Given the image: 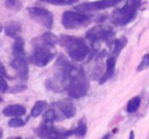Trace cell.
Returning a JSON list of instances; mask_svg holds the SVG:
<instances>
[{"mask_svg":"<svg viewBox=\"0 0 149 139\" xmlns=\"http://www.w3.org/2000/svg\"><path fill=\"white\" fill-rule=\"evenodd\" d=\"M52 79L60 84L68 95L74 99L84 97L89 90V81L84 70L81 66L70 64L62 54L56 59L55 74Z\"/></svg>","mask_w":149,"mask_h":139,"instance_id":"6da1fadb","label":"cell"},{"mask_svg":"<svg viewBox=\"0 0 149 139\" xmlns=\"http://www.w3.org/2000/svg\"><path fill=\"white\" fill-rule=\"evenodd\" d=\"M59 44L62 48L65 49L68 56L74 61H82L91 53L90 47L82 38L60 35Z\"/></svg>","mask_w":149,"mask_h":139,"instance_id":"7a4b0ae2","label":"cell"},{"mask_svg":"<svg viewBox=\"0 0 149 139\" xmlns=\"http://www.w3.org/2000/svg\"><path fill=\"white\" fill-rule=\"evenodd\" d=\"M34 51L30 56V62L36 66H45L55 57L54 46L44 42L40 37L32 40Z\"/></svg>","mask_w":149,"mask_h":139,"instance_id":"3957f363","label":"cell"},{"mask_svg":"<svg viewBox=\"0 0 149 139\" xmlns=\"http://www.w3.org/2000/svg\"><path fill=\"white\" fill-rule=\"evenodd\" d=\"M141 0H128L127 3L120 9L113 11L111 15V23L114 26H126L135 20L141 6Z\"/></svg>","mask_w":149,"mask_h":139,"instance_id":"277c9868","label":"cell"},{"mask_svg":"<svg viewBox=\"0 0 149 139\" xmlns=\"http://www.w3.org/2000/svg\"><path fill=\"white\" fill-rule=\"evenodd\" d=\"M86 38L90 41L92 46V51L98 52L99 49V41H104L108 46H112L114 39V31L110 27L104 26H96L87 31Z\"/></svg>","mask_w":149,"mask_h":139,"instance_id":"5b68a950","label":"cell"},{"mask_svg":"<svg viewBox=\"0 0 149 139\" xmlns=\"http://www.w3.org/2000/svg\"><path fill=\"white\" fill-rule=\"evenodd\" d=\"M91 23V17L86 13L77 11H64L61 17V24L66 30H76L85 28Z\"/></svg>","mask_w":149,"mask_h":139,"instance_id":"8992f818","label":"cell"},{"mask_svg":"<svg viewBox=\"0 0 149 139\" xmlns=\"http://www.w3.org/2000/svg\"><path fill=\"white\" fill-rule=\"evenodd\" d=\"M35 134L40 138H66L68 136L74 135V130L59 131L53 127V123L43 122L38 128H36Z\"/></svg>","mask_w":149,"mask_h":139,"instance_id":"52a82bcc","label":"cell"},{"mask_svg":"<svg viewBox=\"0 0 149 139\" xmlns=\"http://www.w3.org/2000/svg\"><path fill=\"white\" fill-rule=\"evenodd\" d=\"M28 13L34 22L47 28L48 30L53 27V15L47 9L43 7L32 6L28 7Z\"/></svg>","mask_w":149,"mask_h":139,"instance_id":"ba28073f","label":"cell"},{"mask_svg":"<svg viewBox=\"0 0 149 139\" xmlns=\"http://www.w3.org/2000/svg\"><path fill=\"white\" fill-rule=\"evenodd\" d=\"M118 3V0H99L94 2H86L74 6V9L80 13H89V11H98L109 8Z\"/></svg>","mask_w":149,"mask_h":139,"instance_id":"9c48e42d","label":"cell"},{"mask_svg":"<svg viewBox=\"0 0 149 139\" xmlns=\"http://www.w3.org/2000/svg\"><path fill=\"white\" fill-rule=\"evenodd\" d=\"M13 61L10 62V66L15 68L17 73L19 79L23 81H27L29 78V66L25 59V55L23 56H13Z\"/></svg>","mask_w":149,"mask_h":139,"instance_id":"30bf717a","label":"cell"},{"mask_svg":"<svg viewBox=\"0 0 149 139\" xmlns=\"http://www.w3.org/2000/svg\"><path fill=\"white\" fill-rule=\"evenodd\" d=\"M55 105L58 108V110L61 112L62 117L64 119H70L77 114L76 105L70 100H60L57 103H55Z\"/></svg>","mask_w":149,"mask_h":139,"instance_id":"8fae6325","label":"cell"},{"mask_svg":"<svg viewBox=\"0 0 149 139\" xmlns=\"http://www.w3.org/2000/svg\"><path fill=\"white\" fill-rule=\"evenodd\" d=\"M5 34L6 36L13 39H17V38L21 37L22 31H23V27H22V24L19 22L15 21H9L5 24L4 26Z\"/></svg>","mask_w":149,"mask_h":139,"instance_id":"7c38bea8","label":"cell"},{"mask_svg":"<svg viewBox=\"0 0 149 139\" xmlns=\"http://www.w3.org/2000/svg\"><path fill=\"white\" fill-rule=\"evenodd\" d=\"M116 56H111V57H108L106 60V68L104 74L101 76V78L99 79V84L102 85L105 82H107L112 76L114 75V70H116Z\"/></svg>","mask_w":149,"mask_h":139,"instance_id":"4fadbf2b","label":"cell"},{"mask_svg":"<svg viewBox=\"0 0 149 139\" xmlns=\"http://www.w3.org/2000/svg\"><path fill=\"white\" fill-rule=\"evenodd\" d=\"M2 114L5 117H22L26 114V108L21 104H9L5 106Z\"/></svg>","mask_w":149,"mask_h":139,"instance_id":"5bb4252c","label":"cell"},{"mask_svg":"<svg viewBox=\"0 0 149 139\" xmlns=\"http://www.w3.org/2000/svg\"><path fill=\"white\" fill-rule=\"evenodd\" d=\"M13 56H23L25 55V41L22 37L15 39L13 45Z\"/></svg>","mask_w":149,"mask_h":139,"instance_id":"9a60e30c","label":"cell"},{"mask_svg":"<svg viewBox=\"0 0 149 139\" xmlns=\"http://www.w3.org/2000/svg\"><path fill=\"white\" fill-rule=\"evenodd\" d=\"M127 43H128V39H127V37H125V36L114 40L113 44H112V52H113V55L118 56V54L120 53V51L126 47Z\"/></svg>","mask_w":149,"mask_h":139,"instance_id":"2e32d148","label":"cell"},{"mask_svg":"<svg viewBox=\"0 0 149 139\" xmlns=\"http://www.w3.org/2000/svg\"><path fill=\"white\" fill-rule=\"evenodd\" d=\"M46 108H47V102H46L45 100H38V101L34 104L33 108H32L31 116L33 117V118H37V117H39L40 115L44 112V110H45Z\"/></svg>","mask_w":149,"mask_h":139,"instance_id":"e0dca14e","label":"cell"},{"mask_svg":"<svg viewBox=\"0 0 149 139\" xmlns=\"http://www.w3.org/2000/svg\"><path fill=\"white\" fill-rule=\"evenodd\" d=\"M141 104V99L139 96H135L132 99H130V101L127 104V112H130V114H134L137 110H139Z\"/></svg>","mask_w":149,"mask_h":139,"instance_id":"ac0fdd59","label":"cell"},{"mask_svg":"<svg viewBox=\"0 0 149 139\" xmlns=\"http://www.w3.org/2000/svg\"><path fill=\"white\" fill-rule=\"evenodd\" d=\"M74 135L79 138H83L84 136L87 133V124H86V120L85 119H82L79 122V125L76 129H74Z\"/></svg>","mask_w":149,"mask_h":139,"instance_id":"d6986e66","label":"cell"},{"mask_svg":"<svg viewBox=\"0 0 149 139\" xmlns=\"http://www.w3.org/2000/svg\"><path fill=\"white\" fill-rule=\"evenodd\" d=\"M4 5L7 9L11 11H19L23 7V4L19 0H5Z\"/></svg>","mask_w":149,"mask_h":139,"instance_id":"ffe728a7","label":"cell"},{"mask_svg":"<svg viewBox=\"0 0 149 139\" xmlns=\"http://www.w3.org/2000/svg\"><path fill=\"white\" fill-rule=\"evenodd\" d=\"M40 1L49 3L52 5H70L77 3L79 0H40Z\"/></svg>","mask_w":149,"mask_h":139,"instance_id":"44dd1931","label":"cell"},{"mask_svg":"<svg viewBox=\"0 0 149 139\" xmlns=\"http://www.w3.org/2000/svg\"><path fill=\"white\" fill-rule=\"evenodd\" d=\"M56 112L55 110L53 108H50V110H47L46 112L44 114V117H43V122H46V123H53L54 121L56 120Z\"/></svg>","mask_w":149,"mask_h":139,"instance_id":"7402d4cb","label":"cell"},{"mask_svg":"<svg viewBox=\"0 0 149 139\" xmlns=\"http://www.w3.org/2000/svg\"><path fill=\"white\" fill-rule=\"evenodd\" d=\"M25 124H26V122L23 119L19 118V117H13L8 122L9 127H11V128H21V127L25 126Z\"/></svg>","mask_w":149,"mask_h":139,"instance_id":"603a6c76","label":"cell"},{"mask_svg":"<svg viewBox=\"0 0 149 139\" xmlns=\"http://www.w3.org/2000/svg\"><path fill=\"white\" fill-rule=\"evenodd\" d=\"M149 68V53H146L141 59V62L138 66H137V71L142 72L144 70H147Z\"/></svg>","mask_w":149,"mask_h":139,"instance_id":"cb8c5ba5","label":"cell"},{"mask_svg":"<svg viewBox=\"0 0 149 139\" xmlns=\"http://www.w3.org/2000/svg\"><path fill=\"white\" fill-rule=\"evenodd\" d=\"M4 78V76L0 74V93H5L8 89V85H7V82Z\"/></svg>","mask_w":149,"mask_h":139,"instance_id":"d4e9b609","label":"cell"},{"mask_svg":"<svg viewBox=\"0 0 149 139\" xmlns=\"http://www.w3.org/2000/svg\"><path fill=\"white\" fill-rule=\"evenodd\" d=\"M0 74H1V75H2V76H4V77H8V75H7L6 70H5L4 64H3L1 61H0Z\"/></svg>","mask_w":149,"mask_h":139,"instance_id":"484cf974","label":"cell"},{"mask_svg":"<svg viewBox=\"0 0 149 139\" xmlns=\"http://www.w3.org/2000/svg\"><path fill=\"white\" fill-rule=\"evenodd\" d=\"M107 19V15H99V17H96V20H95V22H97V23H102V22H104L105 20Z\"/></svg>","mask_w":149,"mask_h":139,"instance_id":"4316f807","label":"cell"},{"mask_svg":"<svg viewBox=\"0 0 149 139\" xmlns=\"http://www.w3.org/2000/svg\"><path fill=\"white\" fill-rule=\"evenodd\" d=\"M25 89H27V87H26V86H21V87H17V88H13V90H11V92H13V93H17V92H21V91H23V90H25Z\"/></svg>","mask_w":149,"mask_h":139,"instance_id":"83f0119b","label":"cell"},{"mask_svg":"<svg viewBox=\"0 0 149 139\" xmlns=\"http://www.w3.org/2000/svg\"><path fill=\"white\" fill-rule=\"evenodd\" d=\"M134 137H135L134 132H133V131H131V133H130V138H131V139H133Z\"/></svg>","mask_w":149,"mask_h":139,"instance_id":"f1b7e54d","label":"cell"},{"mask_svg":"<svg viewBox=\"0 0 149 139\" xmlns=\"http://www.w3.org/2000/svg\"><path fill=\"white\" fill-rule=\"evenodd\" d=\"M2 136H3V130L2 128H0V138H2Z\"/></svg>","mask_w":149,"mask_h":139,"instance_id":"f546056e","label":"cell"},{"mask_svg":"<svg viewBox=\"0 0 149 139\" xmlns=\"http://www.w3.org/2000/svg\"><path fill=\"white\" fill-rule=\"evenodd\" d=\"M2 29H3V25L1 23H0V33L2 32Z\"/></svg>","mask_w":149,"mask_h":139,"instance_id":"4dcf8cb0","label":"cell"},{"mask_svg":"<svg viewBox=\"0 0 149 139\" xmlns=\"http://www.w3.org/2000/svg\"><path fill=\"white\" fill-rule=\"evenodd\" d=\"M3 101V98L1 97V96H0V102H2Z\"/></svg>","mask_w":149,"mask_h":139,"instance_id":"1f68e13d","label":"cell"},{"mask_svg":"<svg viewBox=\"0 0 149 139\" xmlns=\"http://www.w3.org/2000/svg\"><path fill=\"white\" fill-rule=\"evenodd\" d=\"M118 2H120V1H123V0H118Z\"/></svg>","mask_w":149,"mask_h":139,"instance_id":"d6a6232c","label":"cell"}]
</instances>
